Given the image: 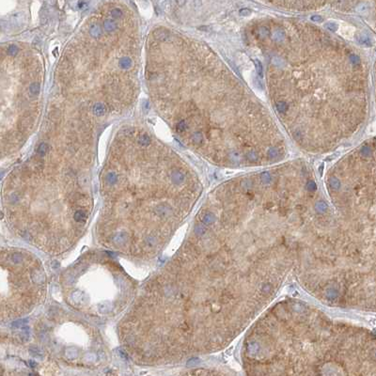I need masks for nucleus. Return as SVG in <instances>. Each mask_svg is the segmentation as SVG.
<instances>
[{"instance_id":"obj_1","label":"nucleus","mask_w":376,"mask_h":376,"mask_svg":"<svg viewBox=\"0 0 376 376\" xmlns=\"http://www.w3.org/2000/svg\"><path fill=\"white\" fill-rule=\"evenodd\" d=\"M321 190L293 160L234 177L208 196L182 246L139 288L149 331L183 352L222 349L277 293Z\"/></svg>"},{"instance_id":"obj_2","label":"nucleus","mask_w":376,"mask_h":376,"mask_svg":"<svg viewBox=\"0 0 376 376\" xmlns=\"http://www.w3.org/2000/svg\"><path fill=\"white\" fill-rule=\"evenodd\" d=\"M243 32L275 115L301 149L327 153L356 133L366 116L367 74L353 46L298 19L262 17Z\"/></svg>"},{"instance_id":"obj_3","label":"nucleus","mask_w":376,"mask_h":376,"mask_svg":"<svg viewBox=\"0 0 376 376\" xmlns=\"http://www.w3.org/2000/svg\"><path fill=\"white\" fill-rule=\"evenodd\" d=\"M168 119L182 140L219 166H275L287 143L271 112L206 44L167 33Z\"/></svg>"},{"instance_id":"obj_4","label":"nucleus","mask_w":376,"mask_h":376,"mask_svg":"<svg viewBox=\"0 0 376 376\" xmlns=\"http://www.w3.org/2000/svg\"><path fill=\"white\" fill-rule=\"evenodd\" d=\"M102 174L95 236L107 250L152 260L166 247L200 193L197 174L180 158L167 167H128L117 153Z\"/></svg>"},{"instance_id":"obj_5","label":"nucleus","mask_w":376,"mask_h":376,"mask_svg":"<svg viewBox=\"0 0 376 376\" xmlns=\"http://www.w3.org/2000/svg\"><path fill=\"white\" fill-rule=\"evenodd\" d=\"M2 201L10 231L50 256L80 241L92 210L87 178L27 169L7 181Z\"/></svg>"},{"instance_id":"obj_6","label":"nucleus","mask_w":376,"mask_h":376,"mask_svg":"<svg viewBox=\"0 0 376 376\" xmlns=\"http://www.w3.org/2000/svg\"><path fill=\"white\" fill-rule=\"evenodd\" d=\"M331 196L338 247L355 279L376 305V153L335 167Z\"/></svg>"},{"instance_id":"obj_7","label":"nucleus","mask_w":376,"mask_h":376,"mask_svg":"<svg viewBox=\"0 0 376 376\" xmlns=\"http://www.w3.org/2000/svg\"><path fill=\"white\" fill-rule=\"evenodd\" d=\"M62 296L72 309L105 319L129 308L138 292L137 283L106 252L89 251L66 268L60 278Z\"/></svg>"},{"instance_id":"obj_8","label":"nucleus","mask_w":376,"mask_h":376,"mask_svg":"<svg viewBox=\"0 0 376 376\" xmlns=\"http://www.w3.org/2000/svg\"><path fill=\"white\" fill-rule=\"evenodd\" d=\"M1 322L29 314L46 295V276L35 254L18 247L1 250Z\"/></svg>"},{"instance_id":"obj_9","label":"nucleus","mask_w":376,"mask_h":376,"mask_svg":"<svg viewBox=\"0 0 376 376\" xmlns=\"http://www.w3.org/2000/svg\"><path fill=\"white\" fill-rule=\"evenodd\" d=\"M274 6L283 7L285 9H290L293 10H317L326 5L325 2H307V1H298V2H271Z\"/></svg>"},{"instance_id":"obj_10","label":"nucleus","mask_w":376,"mask_h":376,"mask_svg":"<svg viewBox=\"0 0 376 376\" xmlns=\"http://www.w3.org/2000/svg\"><path fill=\"white\" fill-rule=\"evenodd\" d=\"M31 168H34V167H31ZM36 169H42V170H48V169H44V168H41V167H38V168H36ZM49 171H51V170H49ZM56 173H58V171H55ZM59 173H68V172H63V171H59ZM70 173H72V172H70ZM74 174H76V173H74Z\"/></svg>"}]
</instances>
